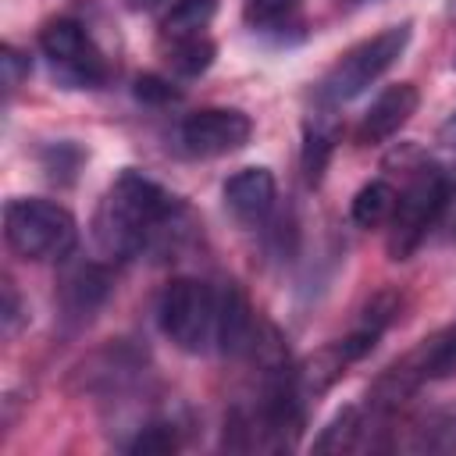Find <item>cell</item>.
Masks as SVG:
<instances>
[{
	"mask_svg": "<svg viewBox=\"0 0 456 456\" xmlns=\"http://www.w3.org/2000/svg\"><path fill=\"white\" fill-rule=\"evenodd\" d=\"M182 221H185V207L178 203V196H171L164 185H157L139 171H121L103 196L96 235L110 256L128 260L135 253L167 246L171 235L185 228Z\"/></svg>",
	"mask_w": 456,
	"mask_h": 456,
	"instance_id": "1",
	"label": "cell"
},
{
	"mask_svg": "<svg viewBox=\"0 0 456 456\" xmlns=\"http://www.w3.org/2000/svg\"><path fill=\"white\" fill-rule=\"evenodd\" d=\"M4 239L25 260H64L78 242V224L53 200L14 196L4 203Z\"/></svg>",
	"mask_w": 456,
	"mask_h": 456,
	"instance_id": "2",
	"label": "cell"
},
{
	"mask_svg": "<svg viewBox=\"0 0 456 456\" xmlns=\"http://www.w3.org/2000/svg\"><path fill=\"white\" fill-rule=\"evenodd\" d=\"M406 46H410V21L381 28L378 36L356 43L353 50H346L331 64V71L321 78L317 96L324 103H349V100H356L363 89H370L406 53Z\"/></svg>",
	"mask_w": 456,
	"mask_h": 456,
	"instance_id": "3",
	"label": "cell"
},
{
	"mask_svg": "<svg viewBox=\"0 0 456 456\" xmlns=\"http://www.w3.org/2000/svg\"><path fill=\"white\" fill-rule=\"evenodd\" d=\"M157 324L182 353L217 346V289L200 278H175L157 303Z\"/></svg>",
	"mask_w": 456,
	"mask_h": 456,
	"instance_id": "4",
	"label": "cell"
},
{
	"mask_svg": "<svg viewBox=\"0 0 456 456\" xmlns=\"http://www.w3.org/2000/svg\"><path fill=\"white\" fill-rule=\"evenodd\" d=\"M445 203H449V178L438 167H420L413 182L395 196L388 217V256L406 260L438 224Z\"/></svg>",
	"mask_w": 456,
	"mask_h": 456,
	"instance_id": "5",
	"label": "cell"
},
{
	"mask_svg": "<svg viewBox=\"0 0 456 456\" xmlns=\"http://www.w3.org/2000/svg\"><path fill=\"white\" fill-rule=\"evenodd\" d=\"M39 50H43V57L50 61V68H53L64 82H71V86H78V89H93V86H100V82L107 78V61H103V53H100V46H96L93 36H89L78 21H71V18H53V21L39 32Z\"/></svg>",
	"mask_w": 456,
	"mask_h": 456,
	"instance_id": "6",
	"label": "cell"
},
{
	"mask_svg": "<svg viewBox=\"0 0 456 456\" xmlns=\"http://www.w3.org/2000/svg\"><path fill=\"white\" fill-rule=\"evenodd\" d=\"M249 135H253V121L235 107H203L178 125V142L192 157H228L242 150Z\"/></svg>",
	"mask_w": 456,
	"mask_h": 456,
	"instance_id": "7",
	"label": "cell"
},
{
	"mask_svg": "<svg viewBox=\"0 0 456 456\" xmlns=\"http://www.w3.org/2000/svg\"><path fill=\"white\" fill-rule=\"evenodd\" d=\"M420 107V93L413 82H395L374 96V103L363 110L356 125V142L360 146H381L388 142Z\"/></svg>",
	"mask_w": 456,
	"mask_h": 456,
	"instance_id": "8",
	"label": "cell"
},
{
	"mask_svg": "<svg viewBox=\"0 0 456 456\" xmlns=\"http://www.w3.org/2000/svg\"><path fill=\"white\" fill-rule=\"evenodd\" d=\"M256 324H260V317L253 314L242 289L235 281H221L217 285V349L228 356L249 353Z\"/></svg>",
	"mask_w": 456,
	"mask_h": 456,
	"instance_id": "9",
	"label": "cell"
},
{
	"mask_svg": "<svg viewBox=\"0 0 456 456\" xmlns=\"http://www.w3.org/2000/svg\"><path fill=\"white\" fill-rule=\"evenodd\" d=\"M224 207L242 224H260L274 207V175L267 167H242L224 182Z\"/></svg>",
	"mask_w": 456,
	"mask_h": 456,
	"instance_id": "10",
	"label": "cell"
},
{
	"mask_svg": "<svg viewBox=\"0 0 456 456\" xmlns=\"http://www.w3.org/2000/svg\"><path fill=\"white\" fill-rule=\"evenodd\" d=\"M395 314H399V296H395V292L385 289V292L370 296L367 306L360 310V321L353 324V331L335 346L338 356H342V363L349 367V363H356L360 356H367V353L378 346V338L385 335V328L395 321Z\"/></svg>",
	"mask_w": 456,
	"mask_h": 456,
	"instance_id": "11",
	"label": "cell"
},
{
	"mask_svg": "<svg viewBox=\"0 0 456 456\" xmlns=\"http://www.w3.org/2000/svg\"><path fill=\"white\" fill-rule=\"evenodd\" d=\"M110 292V274L100 264H75L61 281V306L75 321H89Z\"/></svg>",
	"mask_w": 456,
	"mask_h": 456,
	"instance_id": "12",
	"label": "cell"
},
{
	"mask_svg": "<svg viewBox=\"0 0 456 456\" xmlns=\"http://www.w3.org/2000/svg\"><path fill=\"white\" fill-rule=\"evenodd\" d=\"M410 374L424 385V381H449L456 378V324L435 331L431 338H424L410 356H403Z\"/></svg>",
	"mask_w": 456,
	"mask_h": 456,
	"instance_id": "13",
	"label": "cell"
},
{
	"mask_svg": "<svg viewBox=\"0 0 456 456\" xmlns=\"http://www.w3.org/2000/svg\"><path fill=\"white\" fill-rule=\"evenodd\" d=\"M367 445H370V424H367L360 406L338 410L335 420L314 442L317 452H356V449H367Z\"/></svg>",
	"mask_w": 456,
	"mask_h": 456,
	"instance_id": "14",
	"label": "cell"
},
{
	"mask_svg": "<svg viewBox=\"0 0 456 456\" xmlns=\"http://www.w3.org/2000/svg\"><path fill=\"white\" fill-rule=\"evenodd\" d=\"M410 452H456V406H438L410 428Z\"/></svg>",
	"mask_w": 456,
	"mask_h": 456,
	"instance_id": "15",
	"label": "cell"
},
{
	"mask_svg": "<svg viewBox=\"0 0 456 456\" xmlns=\"http://www.w3.org/2000/svg\"><path fill=\"white\" fill-rule=\"evenodd\" d=\"M392 207H395V189L385 178H374L353 196L349 214H353V221L360 228H378V224H385L392 217Z\"/></svg>",
	"mask_w": 456,
	"mask_h": 456,
	"instance_id": "16",
	"label": "cell"
},
{
	"mask_svg": "<svg viewBox=\"0 0 456 456\" xmlns=\"http://www.w3.org/2000/svg\"><path fill=\"white\" fill-rule=\"evenodd\" d=\"M167 61L178 75H203L210 64H214V43L207 39V32H196V36H178L171 39V50H167Z\"/></svg>",
	"mask_w": 456,
	"mask_h": 456,
	"instance_id": "17",
	"label": "cell"
},
{
	"mask_svg": "<svg viewBox=\"0 0 456 456\" xmlns=\"http://www.w3.org/2000/svg\"><path fill=\"white\" fill-rule=\"evenodd\" d=\"M214 18V0H182L175 7L164 11L160 25H164V36L167 39H178V36H196V32H207Z\"/></svg>",
	"mask_w": 456,
	"mask_h": 456,
	"instance_id": "18",
	"label": "cell"
},
{
	"mask_svg": "<svg viewBox=\"0 0 456 456\" xmlns=\"http://www.w3.org/2000/svg\"><path fill=\"white\" fill-rule=\"evenodd\" d=\"M331 150H335V128H328V125H310V128H306V146H303V171H306V182H310V185L321 182Z\"/></svg>",
	"mask_w": 456,
	"mask_h": 456,
	"instance_id": "19",
	"label": "cell"
},
{
	"mask_svg": "<svg viewBox=\"0 0 456 456\" xmlns=\"http://www.w3.org/2000/svg\"><path fill=\"white\" fill-rule=\"evenodd\" d=\"M175 449H178V431H175V424H164V420L142 428L128 442V452H142V456H150V452H175Z\"/></svg>",
	"mask_w": 456,
	"mask_h": 456,
	"instance_id": "20",
	"label": "cell"
},
{
	"mask_svg": "<svg viewBox=\"0 0 456 456\" xmlns=\"http://www.w3.org/2000/svg\"><path fill=\"white\" fill-rule=\"evenodd\" d=\"M299 11V0H246V18L260 28H278Z\"/></svg>",
	"mask_w": 456,
	"mask_h": 456,
	"instance_id": "21",
	"label": "cell"
},
{
	"mask_svg": "<svg viewBox=\"0 0 456 456\" xmlns=\"http://www.w3.org/2000/svg\"><path fill=\"white\" fill-rule=\"evenodd\" d=\"M135 96H139L142 103H171L178 93L171 89V82H164V78H157V75H142V78L135 82Z\"/></svg>",
	"mask_w": 456,
	"mask_h": 456,
	"instance_id": "22",
	"label": "cell"
},
{
	"mask_svg": "<svg viewBox=\"0 0 456 456\" xmlns=\"http://www.w3.org/2000/svg\"><path fill=\"white\" fill-rule=\"evenodd\" d=\"M0 64H4V86H7V93H14V89L21 86V78L28 75V61H25L14 46H4Z\"/></svg>",
	"mask_w": 456,
	"mask_h": 456,
	"instance_id": "23",
	"label": "cell"
},
{
	"mask_svg": "<svg viewBox=\"0 0 456 456\" xmlns=\"http://www.w3.org/2000/svg\"><path fill=\"white\" fill-rule=\"evenodd\" d=\"M18 314H21V303H18V292L11 281H4V331L14 335L18 328Z\"/></svg>",
	"mask_w": 456,
	"mask_h": 456,
	"instance_id": "24",
	"label": "cell"
},
{
	"mask_svg": "<svg viewBox=\"0 0 456 456\" xmlns=\"http://www.w3.org/2000/svg\"><path fill=\"white\" fill-rule=\"evenodd\" d=\"M438 142H442V146H445V150L456 157V114H452V118L442 125V132H438Z\"/></svg>",
	"mask_w": 456,
	"mask_h": 456,
	"instance_id": "25",
	"label": "cell"
},
{
	"mask_svg": "<svg viewBox=\"0 0 456 456\" xmlns=\"http://www.w3.org/2000/svg\"><path fill=\"white\" fill-rule=\"evenodd\" d=\"M160 4H164V11H167V7H175V4H182V0H160Z\"/></svg>",
	"mask_w": 456,
	"mask_h": 456,
	"instance_id": "26",
	"label": "cell"
},
{
	"mask_svg": "<svg viewBox=\"0 0 456 456\" xmlns=\"http://www.w3.org/2000/svg\"><path fill=\"white\" fill-rule=\"evenodd\" d=\"M135 4H157V0H135Z\"/></svg>",
	"mask_w": 456,
	"mask_h": 456,
	"instance_id": "27",
	"label": "cell"
}]
</instances>
